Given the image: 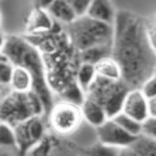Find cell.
Segmentation results:
<instances>
[{
    "label": "cell",
    "instance_id": "31",
    "mask_svg": "<svg viewBox=\"0 0 156 156\" xmlns=\"http://www.w3.org/2000/svg\"><path fill=\"white\" fill-rule=\"evenodd\" d=\"M2 156H14V155H13V151L12 150L2 148Z\"/></svg>",
    "mask_w": 156,
    "mask_h": 156
},
{
    "label": "cell",
    "instance_id": "22",
    "mask_svg": "<svg viewBox=\"0 0 156 156\" xmlns=\"http://www.w3.org/2000/svg\"><path fill=\"white\" fill-rule=\"evenodd\" d=\"M14 68L16 65L9 60L8 57L2 55V64H0V81H2V86L3 87H8L11 85L13 73H14Z\"/></svg>",
    "mask_w": 156,
    "mask_h": 156
},
{
    "label": "cell",
    "instance_id": "20",
    "mask_svg": "<svg viewBox=\"0 0 156 156\" xmlns=\"http://www.w3.org/2000/svg\"><path fill=\"white\" fill-rule=\"evenodd\" d=\"M86 98V92L80 87V85L74 81H70L69 83H66V86H64V89L61 91V99L66 100L69 103L81 105L83 103Z\"/></svg>",
    "mask_w": 156,
    "mask_h": 156
},
{
    "label": "cell",
    "instance_id": "10",
    "mask_svg": "<svg viewBox=\"0 0 156 156\" xmlns=\"http://www.w3.org/2000/svg\"><path fill=\"white\" fill-rule=\"evenodd\" d=\"M81 111L82 116H83V121L92 128H99L100 125H103L107 120L109 119L107 115V111L99 101L92 99L90 96H86L83 103L81 104Z\"/></svg>",
    "mask_w": 156,
    "mask_h": 156
},
{
    "label": "cell",
    "instance_id": "13",
    "mask_svg": "<svg viewBox=\"0 0 156 156\" xmlns=\"http://www.w3.org/2000/svg\"><path fill=\"white\" fill-rule=\"evenodd\" d=\"M50 16L53 18L55 22L62 23L64 26H68L77 18L76 12L73 11L70 4L66 0H56L52 5L47 9Z\"/></svg>",
    "mask_w": 156,
    "mask_h": 156
},
{
    "label": "cell",
    "instance_id": "9",
    "mask_svg": "<svg viewBox=\"0 0 156 156\" xmlns=\"http://www.w3.org/2000/svg\"><path fill=\"white\" fill-rule=\"evenodd\" d=\"M124 113L131 116L133 119L138 120L139 122H144L146 120L151 116L150 115V100L147 96L143 94L140 89H130L128 92L124 104L122 111Z\"/></svg>",
    "mask_w": 156,
    "mask_h": 156
},
{
    "label": "cell",
    "instance_id": "14",
    "mask_svg": "<svg viewBox=\"0 0 156 156\" xmlns=\"http://www.w3.org/2000/svg\"><path fill=\"white\" fill-rule=\"evenodd\" d=\"M53 18L44 9H34L27 21V31L30 33H44L51 31L53 27Z\"/></svg>",
    "mask_w": 156,
    "mask_h": 156
},
{
    "label": "cell",
    "instance_id": "4",
    "mask_svg": "<svg viewBox=\"0 0 156 156\" xmlns=\"http://www.w3.org/2000/svg\"><path fill=\"white\" fill-rule=\"evenodd\" d=\"M44 115L43 101L34 91H8L2 99V121L12 126H17L31 117Z\"/></svg>",
    "mask_w": 156,
    "mask_h": 156
},
{
    "label": "cell",
    "instance_id": "7",
    "mask_svg": "<svg viewBox=\"0 0 156 156\" xmlns=\"http://www.w3.org/2000/svg\"><path fill=\"white\" fill-rule=\"evenodd\" d=\"M17 136V147L20 154H26L43 140L46 131V124L43 116L31 117L23 122L14 126Z\"/></svg>",
    "mask_w": 156,
    "mask_h": 156
},
{
    "label": "cell",
    "instance_id": "18",
    "mask_svg": "<svg viewBox=\"0 0 156 156\" xmlns=\"http://www.w3.org/2000/svg\"><path fill=\"white\" fill-rule=\"evenodd\" d=\"M112 48L113 44L111 46H96L89 48V50H85L80 52V58L81 62H89V64L96 65L99 61H101L105 57L112 56Z\"/></svg>",
    "mask_w": 156,
    "mask_h": 156
},
{
    "label": "cell",
    "instance_id": "24",
    "mask_svg": "<svg viewBox=\"0 0 156 156\" xmlns=\"http://www.w3.org/2000/svg\"><path fill=\"white\" fill-rule=\"evenodd\" d=\"M139 89L143 91V94L147 96L148 100L155 99L156 98V73H154L150 78H147Z\"/></svg>",
    "mask_w": 156,
    "mask_h": 156
},
{
    "label": "cell",
    "instance_id": "11",
    "mask_svg": "<svg viewBox=\"0 0 156 156\" xmlns=\"http://www.w3.org/2000/svg\"><path fill=\"white\" fill-rule=\"evenodd\" d=\"M117 12L111 0H92L86 12V16L99 22L113 26L117 18Z\"/></svg>",
    "mask_w": 156,
    "mask_h": 156
},
{
    "label": "cell",
    "instance_id": "6",
    "mask_svg": "<svg viewBox=\"0 0 156 156\" xmlns=\"http://www.w3.org/2000/svg\"><path fill=\"white\" fill-rule=\"evenodd\" d=\"M51 129L58 135H70L76 133L83 121L81 105L69 103L66 100L55 103L47 113Z\"/></svg>",
    "mask_w": 156,
    "mask_h": 156
},
{
    "label": "cell",
    "instance_id": "26",
    "mask_svg": "<svg viewBox=\"0 0 156 156\" xmlns=\"http://www.w3.org/2000/svg\"><path fill=\"white\" fill-rule=\"evenodd\" d=\"M142 134L151 136V138L156 139V117L150 116L147 120L143 122V130Z\"/></svg>",
    "mask_w": 156,
    "mask_h": 156
},
{
    "label": "cell",
    "instance_id": "1",
    "mask_svg": "<svg viewBox=\"0 0 156 156\" xmlns=\"http://www.w3.org/2000/svg\"><path fill=\"white\" fill-rule=\"evenodd\" d=\"M112 56L122 68V80L130 89H139L156 72V52L151 46L148 27L139 17L119 12L115 22Z\"/></svg>",
    "mask_w": 156,
    "mask_h": 156
},
{
    "label": "cell",
    "instance_id": "16",
    "mask_svg": "<svg viewBox=\"0 0 156 156\" xmlns=\"http://www.w3.org/2000/svg\"><path fill=\"white\" fill-rule=\"evenodd\" d=\"M96 68L95 65L89 64V62H81L80 66L77 69L76 73V82L86 94L91 85L94 83V81L96 80Z\"/></svg>",
    "mask_w": 156,
    "mask_h": 156
},
{
    "label": "cell",
    "instance_id": "28",
    "mask_svg": "<svg viewBox=\"0 0 156 156\" xmlns=\"http://www.w3.org/2000/svg\"><path fill=\"white\" fill-rule=\"evenodd\" d=\"M148 38L151 42V46L156 52V20L152 22V25L148 26Z\"/></svg>",
    "mask_w": 156,
    "mask_h": 156
},
{
    "label": "cell",
    "instance_id": "3",
    "mask_svg": "<svg viewBox=\"0 0 156 156\" xmlns=\"http://www.w3.org/2000/svg\"><path fill=\"white\" fill-rule=\"evenodd\" d=\"M72 44L78 52L96 46L113 44L115 27L99 22L89 16L77 17L70 25L65 26Z\"/></svg>",
    "mask_w": 156,
    "mask_h": 156
},
{
    "label": "cell",
    "instance_id": "25",
    "mask_svg": "<svg viewBox=\"0 0 156 156\" xmlns=\"http://www.w3.org/2000/svg\"><path fill=\"white\" fill-rule=\"evenodd\" d=\"M66 2L70 4L73 11L77 14V17H81V16H85L86 14L87 9H89V5L91 4L92 0H66Z\"/></svg>",
    "mask_w": 156,
    "mask_h": 156
},
{
    "label": "cell",
    "instance_id": "19",
    "mask_svg": "<svg viewBox=\"0 0 156 156\" xmlns=\"http://www.w3.org/2000/svg\"><path fill=\"white\" fill-rule=\"evenodd\" d=\"M112 119H113L125 131H128L129 134L134 135V136H138V135L142 134L143 124L139 122L138 120L133 119L131 116L124 113V112H120L119 115H116L115 117H112Z\"/></svg>",
    "mask_w": 156,
    "mask_h": 156
},
{
    "label": "cell",
    "instance_id": "15",
    "mask_svg": "<svg viewBox=\"0 0 156 156\" xmlns=\"http://www.w3.org/2000/svg\"><path fill=\"white\" fill-rule=\"evenodd\" d=\"M34 87V80L30 72L26 70L22 66L14 68V73L9 85V90L16 91V92H29L33 91Z\"/></svg>",
    "mask_w": 156,
    "mask_h": 156
},
{
    "label": "cell",
    "instance_id": "27",
    "mask_svg": "<svg viewBox=\"0 0 156 156\" xmlns=\"http://www.w3.org/2000/svg\"><path fill=\"white\" fill-rule=\"evenodd\" d=\"M56 0H33V5L34 9H44L47 11Z\"/></svg>",
    "mask_w": 156,
    "mask_h": 156
},
{
    "label": "cell",
    "instance_id": "8",
    "mask_svg": "<svg viewBox=\"0 0 156 156\" xmlns=\"http://www.w3.org/2000/svg\"><path fill=\"white\" fill-rule=\"evenodd\" d=\"M95 133L99 143L117 150L130 147L136 138V136L129 134L128 131H125L113 119H108L103 125L96 128Z\"/></svg>",
    "mask_w": 156,
    "mask_h": 156
},
{
    "label": "cell",
    "instance_id": "23",
    "mask_svg": "<svg viewBox=\"0 0 156 156\" xmlns=\"http://www.w3.org/2000/svg\"><path fill=\"white\" fill-rule=\"evenodd\" d=\"M83 156H121V150L108 147L98 142L96 144L86 148Z\"/></svg>",
    "mask_w": 156,
    "mask_h": 156
},
{
    "label": "cell",
    "instance_id": "29",
    "mask_svg": "<svg viewBox=\"0 0 156 156\" xmlns=\"http://www.w3.org/2000/svg\"><path fill=\"white\" fill-rule=\"evenodd\" d=\"M150 115L156 117V98L150 100Z\"/></svg>",
    "mask_w": 156,
    "mask_h": 156
},
{
    "label": "cell",
    "instance_id": "21",
    "mask_svg": "<svg viewBox=\"0 0 156 156\" xmlns=\"http://www.w3.org/2000/svg\"><path fill=\"white\" fill-rule=\"evenodd\" d=\"M0 142H2V148L18 151L17 136H16V131H14V126L2 121V128H0Z\"/></svg>",
    "mask_w": 156,
    "mask_h": 156
},
{
    "label": "cell",
    "instance_id": "5",
    "mask_svg": "<svg viewBox=\"0 0 156 156\" xmlns=\"http://www.w3.org/2000/svg\"><path fill=\"white\" fill-rule=\"evenodd\" d=\"M130 87L122 81H108L105 78L96 76V80L87 91L86 96L98 100L105 108L109 119L115 117L122 111V104Z\"/></svg>",
    "mask_w": 156,
    "mask_h": 156
},
{
    "label": "cell",
    "instance_id": "12",
    "mask_svg": "<svg viewBox=\"0 0 156 156\" xmlns=\"http://www.w3.org/2000/svg\"><path fill=\"white\" fill-rule=\"evenodd\" d=\"M95 68H96V74L101 78H105L108 81H115V82L122 81V77H124L122 68H121L120 62L113 56L103 58V60L99 61L95 65Z\"/></svg>",
    "mask_w": 156,
    "mask_h": 156
},
{
    "label": "cell",
    "instance_id": "17",
    "mask_svg": "<svg viewBox=\"0 0 156 156\" xmlns=\"http://www.w3.org/2000/svg\"><path fill=\"white\" fill-rule=\"evenodd\" d=\"M128 148H130L138 156H156V139L140 134Z\"/></svg>",
    "mask_w": 156,
    "mask_h": 156
},
{
    "label": "cell",
    "instance_id": "2",
    "mask_svg": "<svg viewBox=\"0 0 156 156\" xmlns=\"http://www.w3.org/2000/svg\"><path fill=\"white\" fill-rule=\"evenodd\" d=\"M2 55L8 57L16 66H22L30 72L34 80L33 91L42 99L47 115L55 101H53V94L50 83L47 81L44 60L38 48L26 39L13 35L3 39Z\"/></svg>",
    "mask_w": 156,
    "mask_h": 156
},
{
    "label": "cell",
    "instance_id": "30",
    "mask_svg": "<svg viewBox=\"0 0 156 156\" xmlns=\"http://www.w3.org/2000/svg\"><path fill=\"white\" fill-rule=\"evenodd\" d=\"M121 156H138V155H135L130 148H124L121 150Z\"/></svg>",
    "mask_w": 156,
    "mask_h": 156
}]
</instances>
